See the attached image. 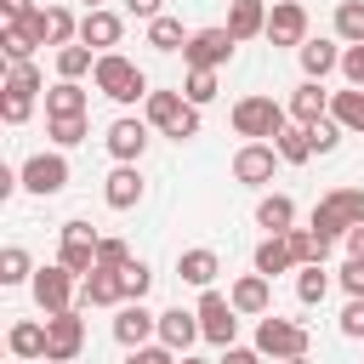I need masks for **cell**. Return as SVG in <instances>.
Returning a JSON list of instances; mask_svg holds the SVG:
<instances>
[{
	"instance_id": "6",
	"label": "cell",
	"mask_w": 364,
	"mask_h": 364,
	"mask_svg": "<svg viewBox=\"0 0 364 364\" xmlns=\"http://www.w3.org/2000/svg\"><path fill=\"white\" fill-rule=\"evenodd\" d=\"M28 290H34V301H40V313H46V318H57V313H68V307L80 301V279H74L63 262H46V267H34Z\"/></svg>"
},
{
	"instance_id": "48",
	"label": "cell",
	"mask_w": 364,
	"mask_h": 364,
	"mask_svg": "<svg viewBox=\"0 0 364 364\" xmlns=\"http://www.w3.org/2000/svg\"><path fill=\"white\" fill-rule=\"evenodd\" d=\"M341 336H364V296H347V307H341Z\"/></svg>"
},
{
	"instance_id": "7",
	"label": "cell",
	"mask_w": 364,
	"mask_h": 364,
	"mask_svg": "<svg viewBox=\"0 0 364 364\" xmlns=\"http://www.w3.org/2000/svg\"><path fill=\"white\" fill-rule=\"evenodd\" d=\"M80 353H85V318H80V307L46 318V364H80Z\"/></svg>"
},
{
	"instance_id": "4",
	"label": "cell",
	"mask_w": 364,
	"mask_h": 364,
	"mask_svg": "<svg viewBox=\"0 0 364 364\" xmlns=\"http://www.w3.org/2000/svg\"><path fill=\"white\" fill-rule=\"evenodd\" d=\"M256 353L273 358V364H284V358H307V324L279 318V313L256 318Z\"/></svg>"
},
{
	"instance_id": "42",
	"label": "cell",
	"mask_w": 364,
	"mask_h": 364,
	"mask_svg": "<svg viewBox=\"0 0 364 364\" xmlns=\"http://www.w3.org/2000/svg\"><path fill=\"white\" fill-rule=\"evenodd\" d=\"M119 290H125V301H142V296L154 290V273H148V262H131V267H119Z\"/></svg>"
},
{
	"instance_id": "20",
	"label": "cell",
	"mask_w": 364,
	"mask_h": 364,
	"mask_svg": "<svg viewBox=\"0 0 364 364\" xmlns=\"http://www.w3.org/2000/svg\"><path fill=\"white\" fill-rule=\"evenodd\" d=\"M216 273H222V256H216V250H205V245H193V250H182V256H176V279H182V284H193V290H210V284H216Z\"/></svg>"
},
{
	"instance_id": "36",
	"label": "cell",
	"mask_w": 364,
	"mask_h": 364,
	"mask_svg": "<svg viewBox=\"0 0 364 364\" xmlns=\"http://www.w3.org/2000/svg\"><path fill=\"white\" fill-rule=\"evenodd\" d=\"M336 40L341 46H364V0H341L336 6Z\"/></svg>"
},
{
	"instance_id": "28",
	"label": "cell",
	"mask_w": 364,
	"mask_h": 364,
	"mask_svg": "<svg viewBox=\"0 0 364 364\" xmlns=\"http://www.w3.org/2000/svg\"><path fill=\"white\" fill-rule=\"evenodd\" d=\"M256 228H267V233H290V228H296V199H290V193H262V205H256Z\"/></svg>"
},
{
	"instance_id": "8",
	"label": "cell",
	"mask_w": 364,
	"mask_h": 364,
	"mask_svg": "<svg viewBox=\"0 0 364 364\" xmlns=\"http://www.w3.org/2000/svg\"><path fill=\"white\" fill-rule=\"evenodd\" d=\"M17 171H23V188L40 193V199H51V193L68 188V159H63V148H51V154H28Z\"/></svg>"
},
{
	"instance_id": "38",
	"label": "cell",
	"mask_w": 364,
	"mask_h": 364,
	"mask_svg": "<svg viewBox=\"0 0 364 364\" xmlns=\"http://www.w3.org/2000/svg\"><path fill=\"white\" fill-rule=\"evenodd\" d=\"M28 279H34L28 250H23V245H6V250H0V284H28Z\"/></svg>"
},
{
	"instance_id": "12",
	"label": "cell",
	"mask_w": 364,
	"mask_h": 364,
	"mask_svg": "<svg viewBox=\"0 0 364 364\" xmlns=\"http://www.w3.org/2000/svg\"><path fill=\"white\" fill-rule=\"evenodd\" d=\"M114 341H119L125 353H136V347L159 341V313H148L142 301H125V307H114Z\"/></svg>"
},
{
	"instance_id": "59",
	"label": "cell",
	"mask_w": 364,
	"mask_h": 364,
	"mask_svg": "<svg viewBox=\"0 0 364 364\" xmlns=\"http://www.w3.org/2000/svg\"><path fill=\"white\" fill-rule=\"evenodd\" d=\"M80 364H85V358H80Z\"/></svg>"
},
{
	"instance_id": "46",
	"label": "cell",
	"mask_w": 364,
	"mask_h": 364,
	"mask_svg": "<svg viewBox=\"0 0 364 364\" xmlns=\"http://www.w3.org/2000/svg\"><path fill=\"white\" fill-rule=\"evenodd\" d=\"M182 353H171L165 341H148V347H136V353H125V364H176Z\"/></svg>"
},
{
	"instance_id": "22",
	"label": "cell",
	"mask_w": 364,
	"mask_h": 364,
	"mask_svg": "<svg viewBox=\"0 0 364 364\" xmlns=\"http://www.w3.org/2000/svg\"><path fill=\"white\" fill-rule=\"evenodd\" d=\"M233 40H256L267 34V0H228V23H222Z\"/></svg>"
},
{
	"instance_id": "11",
	"label": "cell",
	"mask_w": 364,
	"mask_h": 364,
	"mask_svg": "<svg viewBox=\"0 0 364 364\" xmlns=\"http://www.w3.org/2000/svg\"><path fill=\"white\" fill-rule=\"evenodd\" d=\"M148 119H136V114H119L108 131H102V142H108V154H114V165H136L142 154H148Z\"/></svg>"
},
{
	"instance_id": "52",
	"label": "cell",
	"mask_w": 364,
	"mask_h": 364,
	"mask_svg": "<svg viewBox=\"0 0 364 364\" xmlns=\"http://www.w3.org/2000/svg\"><path fill=\"white\" fill-rule=\"evenodd\" d=\"M159 6H165V0H125V11H131V17H142V23H154V17H165Z\"/></svg>"
},
{
	"instance_id": "10",
	"label": "cell",
	"mask_w": 364,
	"mask_h": 364,
	"mask_svg": "<svg viewBox=\"0 0 364 364\" xmlns=\"http://www.w3.org/2000/svg\"><path fill=\"white\" fill-rule=\"evenodd\" d=\"M233 34L228 28H193L188 34V46H182V63L188 68H222V63H233Z\"/></svg>"
},
{
	"instance_id": "31",
	"label": "cell",
	"mask_w": 364,
	"mask_h": 364,
	"mask_svg": "<svg viewBox=\"0 0 364 364\" xmlns=\"http://www.w3.org/2000/svg\"><path fill=\"white\" fill-rule=\"evenodd\" d=\"M324 296H330V273H324V262L296 267V301H301V307H318Z\"/></svg>"
},
{
	"instance_id": "43",
	"label": "cell",
	"mask_w": 364,
	"mask_h": 364,
	"mask_svg": "<svg viewBox=\"0 0 364 364\" xmlns=\"http://www.w3.org/2000/svg\"><path fill=\"white\" fill-rule=\"evenodd\" d=\"M28 114H34V97H23V91H6V85H0V119H6V125H23Z\"/></svg>"
},
{
	"instance_id": "55",
	"label": "cell",
	"mask_w": 364,
	"mask_h": 364,
	"mask_svg": "<svg viewBox=\"0 0 364 364\" xmlns=\"http://www.w3.org/2000/svg\"><path fill=\"white\" fill-rule=\"evenodd\" d=\"M85 11H102V0H85Z\"/></svg>"
},
{
	"instance_id": "57",
	"label": "cell",
	"mask_w": 364,
	"mask_h": 364,
	"mask_svg": "<svg viewBox=\"0 0 364 364\" xmlns=\"http://www.w3.org/2000/svg\"><path fill=\"white\" fill-rule=\"evenodd\" d=\"M28 364H46V358H28Z\"/></svg>"
},
{
	"instance_id": "41",
	"label": "cell",
	"mask_w": 364,
	"mask_h": 364,
	"mask_svg": "<svg viewBox=\"0 0 364 364\" xmlns=\"http://www.w3.org/2000/svg\"><path fill=\"white\" fill-rule=\"evenodd\" d=\"M85 131H91V119H85V114H74V119H46V136H51L57 148H74V142H85Z\"/></svg>"
},
{
	"instance_id": "49",
	"label": "cell",
	"mask_w": 364,
	"mask_h": 364,
	"mask_svg": "<svg viewBox=\"0 0 364 364\" xmlns=\"http://www.w3.org/2000/svg\"><path fill=\"white\" fill-rule=\"evenodd\" d=\"M341 74H347V85L364 91V46H347V51H341Z\"/></svg>"
},
{
	"instance_id": "2",
	"label": "cell",
	"mask_w": 364,
	"mask_h": 364,
	"mask_svg": "<svg viewBox=\"0 0 364 364\" xmlns=\"http://www.w3.org/2000/svg\"><path fill=\"white\" fill-rule=\"evenodd\" d=\"M91 80H97V91L102 97H114V102H148V74L131 63V57H119V51H102L97 57V68H91Z\"/></svg>"
},
{
	"instance_id": "44",
	"label": "cell",
	"mask_w": 364,
	"mask_h": 364,
	"mask_svg": "<svg viewBox=\"0 0 364 364\" xmlns=\"http://www.w3.org/2000/svg\"><path fill=\"white\" fill-rule=\"evenodd\" d=\"M341 136H347V131H341L336 119H318V125H307V142H313V154H336V148H341Z\"/></svg>"
},
{
	"instance_id": "58",
	"label": "cell",
	"mask_w": 364,
	"mask_h": 364,
	"mask_svg": "<svg viewBox=\"0 0 364 364\" xmlns=\"http://www.w3.org/2000/svg\"><path fill=\"white\" fill-rule=\"evenodd\" d=\"M267 6H279V0H267Z\"/></svg>"
},
{
	"instance_id": "34",
	"label": "cell",
	"mask_w": 364,
	"mask_h": 364,
	"mask_svg": "<svg viewBox=\"0 0 364 364\" xmlns=\"http://www.w3.org/2000/svg\"><path fill=\"white\" fill-rule=\"evenodd\" d=\"M284 239H290V250H296V267H313V262L330 256V239H318L313 228H290Z\"/></svg>"
},
{
	"instance_id": "51",
	"label": "cell",
	"mask_w": 364,
	"mask_h": 364,
	"mask_svg": "<svg viewBox=\"0 0 364 364\" xmlns=\"http://www.w3.org/2000/svg\"><path fill=\"white\" fill-rule=\"evenodd\" d=\"M216 364H262V353H256V347H239V341H233V347H222V358H216Z\"/></svg>"
},
{
	"instance_id": "15",
	"label": "cell",
	"mask_w": 364,
	"mask_h": 364,
	"mask_svg": "<svg viewBox=\"0 0 364 364\" xmlns=\"http://www.w3.org/2000/svg\"><path fill=\"white\" fill-rule=\"evenodd\" d=\"M28 28H34V40H40V46H57V51L80 40V23H74V11H68V6H40V11L28 17Z\"/></svg>"
},
{
	"instance_id": "27",
	"label": "cell",
	"mask_w": 364,
	"mask_h": 364,
	"mask_svg": "<svg viewBox=\"0 0 364 364\" xmlns=\"http://www.w3.org/2000/svg\"><path fill=\"white\" fill-rule=\"evenodd\" d=\"M296 57H301V74H307V80H324V74L341 68V46H336V40H307Z\"/></svg>"
},
{
	"instance_id": "45",
	"label": "cell",
	"mask_w": 364,
	"mask_h": 364,
	"mask_svg": "<svg viewBox=\"0 0 364 364\" xmlns=\"http://www.w3.org/2000/svg\"><path fill=\"white\" fill-rule=\"evenodd\" d=\"M136 256H131V245L125 239H102L97 245V267H108V273H119V267H131Z\"/></svg>"
},
{
	"instance_id": "56",
	"label": "cell",
	"mask_w": 364,
	"mask_h": 364,
	"mask_svg": "<svg viewBox=\"0 0 364 364\" xmlns=\"http://www.w3.org/2000/svg\"><path fill=\"white\" fill-rule=\"evenodd\" d=\"M284 364H313V358H284Z\"/></svg>"
},
{
	"instance_id": "25",
	"label": "cell",
	"mask_w": 364,
	"mask_h": 364,
	"mask_svg": "<svg viewBox=\"0 0 364 364\" xmlns=\"http://www.w3.org/2000/svg\"><path fill=\"white\" fill-rule=\"evenodd\" d=\"M85 85L80 80H57L51 91H46V119H74V114H85Z\"/></svg>"
},
{
	"instance_id": "16",
	"label": "cell",
	"mask_w": 364,
	"mask_h": 364,
	"mask_svg": "<svg viewBox=\"0 0 364 364\" xmlns=\"http://www.w3.org/2000/svg\"><path fill=\"white\" fill-rule=\"evenodd\" d=\"M228 301H233V313H239V318H267V307H273V279L245 273V279H233Z\"/></svg>"
},
{
	"instance_id": "3",
	"label": "cell",
	"mask_w": 364,
	"mask_h": 364,
	"mask_svg": "<svg viewBox=\"0 0 364 364\" xmlns=\"http://www.w3.org/2000/svg\"><path fill=\"white\" fill-rule=\"evenodd\" d=\"M284 125H290V108L273 102V97H239L233 102V131L245 142H273Z\"/></svg>"
},
{
	"instance_id": "47",
	"label": "cell",
	"mask_w": 364,
	"mask_h": 364,
	"mask_svg": "<svg viewBox=\"0 0 364 364\" xmlns=\"http://www.w3.org/2000/svg\"><path fill=\"white\" fill-rule=\"evenodd\" d=\"M336 284H341L347 296H364V262H358V256H347V262H341V273H336Z\"/></svg>"
},
{
	"instance_id": "14",
	"label": "cell",
	"mask_w": 364,
	"mask_h": 364,
	"mask_svg": "<svg viewBox=\"0 0 364 364\" xmlns=\"http://www.w3.org/2000/svg\"><path fill=\"white\" fill-rule=\"evenodd\" d=\"M279 165H284V159H279L273 142H245V148L233 154V182H245V188H267Z\"/></svg>"
},
{
	"instance_id": "37",
	"label": "cell",
	"mask_w": 364,
	"mask_h": 364,
	"mask_svg": "<svg viewBox=\"0 0 364 364\" xmlns=\"http://www.w3.org/2000/svg\"><path fill=\"white\" fill-rule=\"evenodd\" d=\"M216 91H222V80H216V68H188V80H182V97H188L193 108H205V102H216Z\"/></svg>"
},
{
	"instance_id": "24",
	"label": "cell",
	"mask_w": 364,
	"mask_h": 364,
	"mask_svg": "<svg viewBox=\"0 0 364 364\" xmlns=\"http://www.w3.org/2000/svg\"><path fill=\"white\" fill-rule=\"evenodd\" d=\"M80 307H125V290H119V273L97 267L91 279H80Z\"/></svg>"
},
{
	"instance_id": "33",
	"label": "cell",
	"mask_w": 364,
	"mask_h": 364,
	"mask_svg": "<svg viewBox=\"0 0 364 364\" xmlns=\"http://www.w3.org/2000/svg\"><path fill=\"white\" fill-rule=\"evenodd\" d=\"M273 148H279V159H284V165H307V159H313V142H307V125H284V131L273 136Z\"/></svg>"
},
{
	"instance_id": "39",
	"label": "cell",
	"mask_w": 364,
	"mask_h": 364,
	"mask_svg": "<svg viewBox=\"0 0 364 364\" xmlns=\"http://www.w3.org/2000/svg\"><path fill=\"white\" fill-rule=\"evenodd\" d=\"M148 46H154V51H182L188 34H182L176 17H154V23H148Z\"/></svg>"
},
{
	"instance_id": "13",
	"label": "cell",
	"mask_w": 364,
	"mask_h": 364,
	"mask_svg": "<svg viewBox=\"0 0 364 364\" xmlns=\"http://www.w3.org/2000/svg\"><path fill=\"white\" fill-rule=\"evenodd\" d=\"M262 40H273V46H307L313 34H307V6L301 0H279V6H267V34Z\"/></svg>"
},
{
	"instance_id": "21",
	"label": "cell",
	"mask_w": 364,
	"mask_h": 364,
	"mask_svg": "<svg viewBox=\"0 0 364 364\" xmlns=\"http://www.w3.org/2000/svg\"><path fill=\"white\" fill-rule=\"evenodd\" d=\"M199 336H205V330H199V313H188V307H165V313H159V341H165L171 353H188Z\"/></svg>"
},
{
	"instance_id": "30",
	"label": "cell",
	"mask_w": 364,
	"mask_h": 364,
	"mask_svg": "<svg viewBox=\"0 0 364 364\" xmlns=\"http://www.w3.org/2000/svg\"><path fill=\"white\" fill-rule=\"evenodd\" d=\"M34 28L28 23H6L0 28V51H6V63H34Z\"/></svg>"
},
{
	"instance_id": "32",
	"label": "cell",
	"mask_w": 364,
	"mask_h": 364,
	"mask_svg": "<svg viewBox=\"0 0 364 364\" xmlns=\"http://www.w3.org/2000/svg\"><path fill=\"white\" fill-rule=\"evenodd\" d=\"M91 68H97V51H91V46H80V40H74V46H63V51H57V80H85Z\"/></svg>"
},
{
	"instance_id": "50",
	"label": "cell",
	"mask_w": 364,
	"mask_h": 364,
	"mask_svg": "<svg viewBox=\"0 0 364 364\" xmlns=\"http://www.w3.org/2000/svg\"><path fill=\"white\" fill-rule=\"evenodd\" d=\"M34 11H40L34 0H0V17H6V23H28Z\"/></svg>"
},
{
	"instance_id": "18",
	"label": "cell",
	"mask_w": 364,
	"mask_h": 364,
	"mask_svg": "<svg viewBox=\"0 0 364 364\" xmlns=\"http://www.w3.org/2000/svg\"><path fill=\"white\" fill-rule=\"evenodd\" d=\"M284 108H290V125H318V119H330V91H324V80H301Z\"/></svg>"
},
{
	"instance_id": "5",
	"label": "cell",
	"mask_w": 364,
	"mask_h": 364,
	"mask_svg": "<svg viewBox=\"0 0 364 364\" xmlns=\"http://www.w3.org/2000/svg\"><path fill=\"white\" fill-rule=\"evenodd\" d=\"M97 245H102V233H97L91 222H63V228H57V262H63L74 279H91V273H97Z\"/></svg>"
},
{
	"instance_id": "54",
	"label": "cell",
	"mask_w": 364,
	"mask_h": 364,
	"mask_svg": "<svg viewBox=\"0 0 364 364\" xmlns=\"http://www.w3.org/2000/svg\"><path fill=\"white\" fill-rule=\"evenodd\" d=\"M176 364H210V358H193V353H182V358H176Z\"/></svg>"
},
{
	"instance_id": "17",
	"label": "cell",
	"mask_w": 364,
	"mask_h": 364,
	"mask_svg": "<svg viewBox=\"0 0 364 364\" xmlns=\"http://www.w3.org/2000/svg\"><path fill=\"white\" fill-rule=\"evenodd\" d=\"M119 34H125V17H119V11H108V6L80 17V46H91L97 57H102V51H114V46H119Z\"/></svg>"
},
{
	"instance_id": "29",
	"label": "cell",
	"mask_w": 364,
	"mask_h": 364,
	"mask_svg": "<svg viewBox=\"0 0 364 364\" xmlns=\"http://www.w3.org/2000/svg\"><path fill=\"white\" fill-rule=\"evenodd\" d=\"M330 119L341 131H364V91L358 85L353 91H330Z\"/></svg>"
},
{
	"instance_id": "23",
	"label": "cell",
	"mask_w": 364,
	"mask_h": 364,
	"mask_svg": "<svg viewBox=\"0 0 364 364\" xmlns=\"http://www.w3.org/2000/svg\"><path fill=\"white\" fill-rule=\"evenodd\" d=\"M256 273H262V279L296 273V250H290V239H284V233H267V239L256 245Z\"/></svg>"
},
{
	"instance_id": "9",
	"label": "cell",
	"mask_w": 364,
	"mask_h": 364,
	"mask_svg": "<svg viewBox=\"0 0 364 364\" xmlns=\"http://www.w3.org/2000/svg\"><path fill=\"white\" fill-rule=\"evenodd\" d=\"M193 313H199V330H205L210 347H233V336H239V313H233V301H228L222 290H205Z\"/></svg>"
},
{
	"instance_id": "1",
	"label": "cell",
	"mask_w": 364,
	"mask_h": 364,
	"mask_svg": "<svg viewBox=\"0 0 364 364\" xmlns=\"http://www.w3.org/2000/svg\"><path fill=\"white\" fill-rule=\"evenodd\" d=\"M142 119H148L159 136H171V142H188V136H199V108H193L182 91H148V102H142Z\"/></svg>"
},
{
	"instance_id": "19",
	"label": "cell",
	"mask_w": 364,
	"mask_h": 364,
	"mask_svg": "<svg viewBox=\"0 0 364 364\" xmlns=\"http://www.w3.org/2000/svg\"><path fill=\"white\" fill-rule=\"evenodd\" d=\"M142 193H148V182H142V171H136V165H114V171H108V182H102L108 210H131V205H142Z\"/></svg>"
},
{
	"instance_id": "26",
	"label": "cell",
	"mask_w": 364,
	"mask_h": 364,
	"mask_svg": "<svg viewBox=\"0 0 364 364\" xmlns=\"http://www.w3.org/2000/svg\"><path fill=\"white\" fill-rule=\"evenodd\" d=\"M6 347H11V358H17V364H28V358H46V324H34V318H17V324L6 330Z\"/></svg>"
},
{
	"instance_id": "40",
	"label": "cell",
	"mask_w": 364,
	"mask_h": 364,
	"mask_svg": "<svg viewBox=\"0 0 364 364\" xmlns=\"http://www.w3.org/2000/svg\"><path fill=\"white\" fill-rule=\"evenodd\" d=\"M6 91H23V97H40L46 91V74L34 63H6Z\"/></svg>"
},
{
	"instance_id": "53",
	"label": "cell",
	"mask_w": 364,
	"mask_h": 364,
	"mask_svg": "<svg viewBox=\"0 0 364 364\" xmlns=\"http://www.w3.org/2000/svg\"><path fill=\"white\" fill-rule=\"evenodd\" d=\"M341 245H347V256H358V262H364V228H353Z\"/></svg>"
},
{
	"instance_id": "35",
	"label": "cell",
	"mask_w": 364,
	"mask_h": 364,
	"mask_svg": "<svg viewBox=\"0 0 364 364\" xmlns=\"http://www.w3.org/2000/svg\"><path fill=\"white\" fill-rule=\"evenodd\" d=\"M324 205H330L347 228H364V188H330V193H324Z\"/></svg>"
}]
</instances>
